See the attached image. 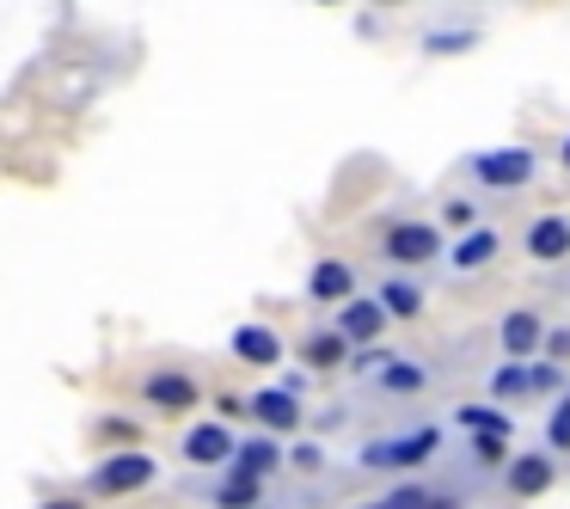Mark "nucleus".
Here are the masks:
<instances>
[{"instance_id":"nucleus-8","label":"nucleus","mask_w":570,"mask_h":509,"mask_svg":"<svg viewBox=\"0 0 570 509\" xmlns=\"http://www.w3.org/2000/svg\"><path fill=\"white\" fill-rule=\"evenodd\" d=\"M141 399L154 411H190L203 399V381L190 369H148L141 374Z\"/></svg>"},{"instance_id":"nucleus-31","label":"nucleus","mask_w":570,"mask_h":509,"mask_svg":"<svg viewBox=\"0 0 570 509\" xmlns=\"http://www.w3.org/2000/svg\"><path fill=\"white\" fill-rule=\"evenodd\" d=\"M430 509H460V497H442V491H435V497H430Z\"/></svg>"},{"instance_id":"nucleus-13","label":"nucleus","mask_w":570,"mask_h":509,"mask_svg":"<svg viewBox=\"0 0 570 509\" xmlns=\"http://www.w3.org/2000/svg\"><path fill=\"white\" fill-rule=\"evenodd\" d=\"M307 295L325 301V307H344V301H356V264L344 258H320L307 271Z\"/></svg>"},{"instance_id":"nucleus-2","label":"nucleus","mask_w":570,"mask_h":509,"mask_svg":"<svg viewBox=\"0 0 570 509\" xmlns=\"http://www.w3.org/2000/svg\"><path fill=\"white\" fill-rule=\"evenodd\" d=\"M154 479H160V460L141 454V448H117V454H105L99 467H92L87 491L92 497H136V491H148Z\"/></svg>"},{"instance_id":"nucleus-34","label":"nucleus","mask_w":570,"mask_h":509,"mask_svg":"<svg viewBox=\"0 0 570 509\" xmlns=\"http://www.w3.org/2000/svg\"><path fill=\"white\" fill-rule=\"evenodd\" d=\"M313 7H344V0H313Z\"/></svg>"},{"instance_id":"nucleus-26","label":"nucleus","mask_w":570,"mask_h":509,"mask_svg":"<svg viewBox=\"0 0 570 509\" xmlns=\"http://www.w3.org/2000/svg\"><path fill=\"white\" fill-rule=\"evenodd\" d=\"M430 484H423V479H405V484H393V491H386V503H393V509H430Z\"/></svg>"},{"instance_id":"nucleus-3","label":"nucleus","mask_w":570,"mask_h":509,"mask_svg":"<svg viewBox=\"0 0 570 509\" xmlns=\"http://www.w3.org/2000/svg\"><path fill=\"white\" fill-rule=\"evenodd\" d=\"M472 178H479L484 190H497V197H509V190H528L533 173H540V154L533 148H484L472 154Z\"/></svg>"},{"instance_id":"nucleus-36","label":"nucleus","mask_w":570,"mask_h":509,"mask_svg":"<svg viewBox=\"0 0 570 509\" xmlns=\"http://www.w3.org/2000/svg\"><path fill=\"white\" fill-rule=\"evenodd\" d=\"M381 7H399V0H381Z\"/></svg>"},{"instance_id":"nucleus-10","label":"nucleus","mask_w":570,"mask_h":509,"mask_svg":"<svg viewBox=\"0 0 570 509\" xmlns=\"http://www.w3.org/2000/svg\"><path fill=\"white\" fill-rule=\"evenodd\" d=\"M503 484L515 497H546L558 484V454H552V448H528V454H515L503 467Z\"/></svg>"},{"instance_id":"nucleus-6","label":"nucleus","mask_w":570,"mask_h":509,"mask_svg":"<svg viewBox=\"0 0 570 509\" xmlns=\"http://www.w3.org/2000/svg\"><path fill=\"white\" fill-rule=\"evenodd\" d=\"M234 448H239V435L227 430L222 418H209V423H190V430L178 435V454H185L190 467H234Z\"/></svg>"},{"instance_id":"nucleus-12","label":"nucleus","mask_w":570,"mask_h":509,"mask_svg":"<svg viewBox=\"0 0 570 509\" xmlns=\"http://www.w3.org/2000/svg\"><path fill=\"white\" fill-rule=\"evenodd\" d=\"M521 246H528L533 264H564L570 258V215H533L528 234H521Z\"/></svg>"},{"instance_id":"nucleus-14","label":"nucleus","mask_w":570,"mask_h":509,"mask_svg":"<svg viewBox=\"0 0 570 509\" xmlns=\"http://www.w3.org/2000/svg\"><path fill=\"white\" fill-rule=\"evenodd\" d=\"M234 467L239 472H252V479H271V472H283L288 467V454H283V435H239V448H234Z\"/></svg>"},{"instance_id":"nucleus-21","label":"nucleus","mask_w":570,"mask_h":509,"mask_svg":"<svg viewBox=\"0 0 570 509\" xmlns=\"http://www.w3.org/2000/svg\"><path fill=\"white\" fill-rule=\"evenodd\" d=\"M484 393H491V405H515V399H528V362H497L491 381H484Z\"/></svg>"},{"instance_id":"nucleus-7","label":"nucleus","mask_w":570,"mask_h":509,"mask_svg":"<svg viewBox=\"0 0 570 509\" xmlns=\"http://www.w3.org/2000/svg\"><path fill=\"white\" fill-rule=\"evenodd\" d=\"M332 325L344 332L350 350H374V344L386 337V325H393V320H386V307H381L374 295H356V301H344V307H337Z\"/></svg>"},{"instance_id":"nucleus-4","label":"nucleus","mask_w":570,"mask_h":509,"mask_svg":"<svg viewBox=\"0 0 570 509\" xmlns=\"http://www.w3.org/2000/svg\"><path fill=\"white\" fill-rule=\"evenodd\" d=\"M381 252H386V264L393 271H423V264H435L442 258V227L435 222H399V227H386L381 234Z\"/></svg>"},{"instance_id":"nucleus-15","label":"nucleus","mask_w":570,"mask_h":509,"mask_svg":"<svg viewBox=\"0 0 570 509\" xmlns=\"http://www.w3.org/2000/svg\"><path fill=\"white\" fill-rule=\"evenodd\" d=\"M374 393L381 399H417V393H430V369H423L417 356H393L374 374Z\"/></svg>"},{"instance_id":"nucleus-28","label":"nucleus","mask_w":570,"mask_h":509,"mask_svg":"<svg viewBox=\"0 0 570 509\" xmlns=\"http://www.w3.org/2000/svg\"><path fill=\"white\" fill-rule=\"evenodd\" d=\"M99 435H105V442H124V448H136V423H129V418H99Z\"/></svg>"},{"instance_id":"nucleus-33","label":"nucleus","mask_w":570,"mask_h":509,"mask_svg":"<svg viewBox=\"0 0 570 509\" xmlns=\"http://www.w3.org/2000/svg\"><path fill=\"white\" fill-rule=\"evenodd\" d=\"M356 509H393V503H386V497H381V503H356Z\"/></svg>"},{"instance_id":"nucleus-24","label":"nucleus","mask_w":570,"mask_h":509,"mask_svg":"<svg viewBox=\"0 0 570 509\" xmlns=\"http://www.w3.org/2000/svg\"><path fill=\"white\" fill-rule=\"evenodd\" d=\"M546 448H552V454L570 448V386L552 399V411H546Z\"/></svg>"},{"instance_id":"nucleus-32","label":"nucleus","mask_w":570,"mask_h":509,"mask_svg":"<svg viewBox=\"0 0 570 509\" xmlns=\"http://www.w3.org/2000/svg\"><path fill=\"white\" fill-rule=\"evenodd\" d=\"M558 166H564V173H570V136L558 141Z\"/></svg>"},{"instance_id":"nucleus-25","label":"nucleus","mask_w":570,"mask_h":509,"mask_svg":"<svg viewBox=\"0 0 570 509\" xmlns=\"http://www.w3.org/2000/svg\"><path fill=\"white\" fill-rule=\"evenodd\" d=\"M509 442H515V435H472V460H479V467H509Z\"/></svg>"},{"instance_id":"nucleus-35","label":"nucleus","mask_w":570,"mask_h":509,"mask_svg":"<svg viewBox=\"0 0 570 509\" xmlns=\"http://www.w3.org/2000/svg\"><path fill=\"white\" fill-rule=\"evenodd\" d=\"M50 509H80V503H50Z\"/></svg>"},{"instance_id":"nucleus-18","label":"nucleus","mask_w":570,"mask_h":509,"mask_svg":"<svg viewBox=\"0 0 570 509\" xmlns=\"http://www.w3.org/2000/svg\"><path fill=\"white\" fill-rule=\"evenodd\" d=\"M374 301L386 307V320H417V313H423V283H417V276H405V271H393L381 288H374Z\"/></svg>"},{"instance_id":"nucleus-30","label":"nucleus","mask_w":570,"mask_h":509,"mask_svg":"<svg viewBox=\"0 0 570 509\" xmlns=\"http://www.w3.org/2000/svg\"><path fill=\"white\" fill-rule=\"evenodd\" d=\"M540 356L564 362V356H570V332H546V350H540Z\"/></svg>"},{"instance_id":"nucleus-1","label":"nucleus","mask_w":570,"mask_h":509,"mask_svg":"<svg viewBox=\"0 0 570 509\" xmlns=\"http://www.w3.org/2000/svg\"><path fill=\"white\" fill-rule=\"evenodd\" d=\"M442 454V423H417V430H399V435H381V442L362 448V467L374 472H417Z\"/></svg>"},{"instance_id":"nucleus-16","label":"nucleus","mask_w":570,"mask_h":509,"mask_svg":"<svg viewBox=\"0 0 570 509\" xmlns=\"http://www.w3.org/2000/svg\"><path fill=\"white\" fill-rule=\"evenodd\" d=\"M497 252H503V227L479 222L472 234H460V239H454V252H448V258H454V271H484V264H491Z\"/></svg>"},{"instance_id":"nucleus-5","label":"nucleus","mask_w":570,"mask_h":509,"mask_svg":"<svg viewBox=\"0 0 570 509\" xmlns=\"http://www.w3.org/2000/svg\"><path fill=\"white\" fill-rule=\"evenodd\" d=\"M546 332H552V325H546L533 307H509L503 320H497V344H503V362H533V356L546 350Z\"/></svg>"},{"instance_id":"nucleus-19","label":"nucleus","mask_w":570,"mask_h":509,"mask_svg":"<svg viewBox=\"0 0 570 509\" xmlns=\"http://www.w3.org/2000/svg\"><path fill=\"white\" fill-rule=\"evenodd\" d=\"M454 423H460L466 435H515V418H509V405H491V399L454 405Z\"/></svg>"},{"instance_id":"nucleus-20","label":"nucleus","mask_w":570,"mask_h":509,"mask_svg":"<svg viewBox=\"0 0 570 509\" xmlns=\"http://www.w3.org/2000/svg\"><path fill=\"white\" fill-rule=\"evenodd\" d=\"M344 356H350V344H344V332H337V325H320V332H307V337H301V362H307L313 374L337 369Z\"/></svg>"},{"instance_id":"nucleus-29","label":"nucleus","mask_w":570,"mask_h":509,"mask_svg":"<svg viewBox=\"0 0 570 509\" xmlns=\"http://www.w3.org/2000/svg\"><path fill=\"white\" fill-rule=\"evenodd\" d=\"M288 467H301V472H313V467H320V448H313V442H301V448H288Z\"/></svg>"},{"instance_id":"nucleus-27","label":"nucleus","mask_w":570,"mask_h":509,"mask_svg":"<svg viewBox=\"0 0 570 509\" xmlns=\"http://www.w3.org/2000/svg\"><path fill=\"white\" fill-rule=\"evenodd\" d=\"M442 227H454V239H460V234H472V227H479L472 203H466V197H448V203H442Z\"/></svg>"},{"instance_id":"nucleus-9","label":"nucleus","mask_w":570,"mask_h":509,"mask_svg":"<svg viewBox=\"0 0 570 509\" xmlns=\"http://www.w3.org/2000/svg\"><path fill=\"white\" fill-rule=\"evenodd\" d=\"M246 411H252V423H258L264 435H288V430H301V399L288 393L283 381H276V386H258V393L246 399Z\"/></svg>"},{"instance_id":"nucleus-23","label":"nucleus","mask_w":570,"mask_h":509,"mask_svg":"<svg viewBox=\"0 0 570 509\" xmlns=\"http://www.w3.org/2000/svg\"><path fill=\"white\" fill-rule=\"evenodd\" d=\"M570 386V374H564V362H552V356H533L528 362V393H564Z\"/></svg>"},{"instance_id":"nucleus-11","label":"nucleus","mask_w":570,"mask_h":509,"mask_svg":"<svg viewBox=\"0 0 570 509\" xmlns=\"http://www.w3.org/2000/svg\"><path fill=\"white\" fill-rule=\"evenodd\" d=\"M227 350H234L246 369H276V362H283V332H276V325H264V320H246V325H234Z\"/></svg>"},{"instance_id":"nucleus-22","label":"nucleus","mask_w":570,"mask_h":509,"mask_svg":"<svg viewBox=\"0 0 570 509\" xmlns=\"http://www.w3.org/2000/svg\"><path fill=\"white\" fill-rule=\"evenodd\" d=\"M472 43H479V31H466V26H435V31H423V56H466Z\"/></svg>"},{"instance_id":"nucleus-17","label":"nucleus","mask_w":570,"mask_h":509,"mask_svg":"<svg viewBox=\"0 0 570 509\" xmlns=\"http://www.w3.org/2000/svg\"><path fill=\"white\" fill-rule=\"evenodd\" d=\"M209 503H215V509H264V479H252V472L227 467L222 479L209 484Z\"/></svg>"}]
</instances>
